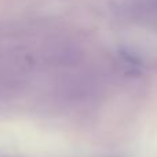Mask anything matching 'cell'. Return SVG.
I'll list each match as a JSON object with an SVG mask.
<instances>
[]
</instances>
